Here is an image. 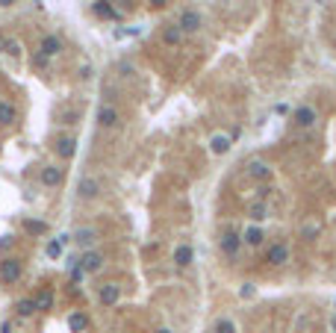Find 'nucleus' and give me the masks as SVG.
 Returning a JSON list of instances; mask_svg holds the SVG:
<instances>
[{
    "instance_id": "nucleus-1",
    "label": "nucleus",
    "mask_w": 336,
    "mask_h": 333,
    "mask_svg": "<svg viewBox=\"0 0 336 333\" xmlns=\"http://www.w3.org/2000/svg\"><path fill=\"white\" fill-rule=\"evenodd\" d=\"M21 274H24V263H21V260H15V257L0 260V283L12 286V283L21 280Z\"/></svg>"
},
{
    "instance_id": "nucleus-2",
    "label": "nucleus",
    "mask_w": 336,
    "mask_h": 333,
    "mask_svg": "<svg viewBox=\"0 0 336 333\" xmlns=\"http://www.w3.org/2000/svg\"><path fill=\"white\" fill-rule=\"evenodd\" d=\"M292 118H295V124H298L301 130H310V127H316V124H319V109H316V106H310V103H301V106H295Z\"/></svg>"
},
{
    "instance_id": "nucleus-3",
    "label": "nucleus",
    "mask_w": 336,
    "mask_h": 333,
    "mask_svg": "<svg viewBox=\"0 0 336 333\" xmlns=\"http://www.w3.org/2000/svg\"><path fill=\"white\" fill-rule=\"evenodd\" d=\"M77 266L86 272V274H97L103 266H106V257L100 251H83V257L77 260Z\"/></svg>"
},
{
    "instance_id": "nucleus-4",
    "label": "nucleus",
    "mask_w": 336,
    "mask_h": 333,
    "mask_svg": "<svg viewBox=\"0 0 336 333\" xmlns=\"http://www.w3.org/2000/svg\"><path fill=\"white\" fill-rule=\"evenodd\" d=\"M248 177L254 180V183H272V177H275V168L269 165V162H263V159H254V162H248Z\"/></svg>"
},
{
    "instance_id": "nucleus-5",
    "label": "nucleus",
    "mask_w": 336,
    "mask_h": 333,
    "mask_svg": "<svg viewBox=\"0 0 336 333\" xmlns=\"http://www.w3.org/2000/svg\"><path fill=\"white\" fill-rule=\"evenodd\" d=\"M177 27H180L183 32H198V30L204 27V18H201L198 9H183L180 18H177Z\"/></svg>"
},
{
    "instance_id": "nucleus-6",
    "label": "nucleus",
    "mask_w": 336,
    "mask_h": 333,
    "mask_svg": "<svg viewBox=\"0 0 336 333\" xmlns=\"http://www.w3.org/2000/svg\"><path fill=\"white\" fill-rule=\"evenodd\" d=\"M218 248H221V254H224V257L236 260V257H239V248H242V233H233V230H227V233L218 239Z\"/></svg>"
},
{
    "instance_id": "nucleus-7",
    "label": "nucleus",
    "mask_w": 336,
    "mask_h": 333,
    "mask_svg": "<svg viewBox=\"0 0 336 333\" xmlns=\"http://www.w3.org/2000/svg\"><path fill=\"white\" fill-rule=\"evenodd\" d=\"M38 180H41V186L56 189V186H62V180H65V168H59V165H44V168L38 171Z\"/></svg>"
},
{
    "instance_id": "nucleus-8",
    "label": "nucleus",
    "mask_w": 336,
    "mask_h": 333,
    "mask_svg": "<svg viewBox=\"0 0 336 333\" xmlns=\"http://www.w3.org/2000/svg\"><path fill=\"white\" fill-rule=\"evenodd\" d=\"M62 44H65V41H62V35L47 32V35L38 41V53H41V56H47V59H53L56 53H62Z\"/></svg>"
},
{
    "instance_id": "nucleus-9",
    "label": "nucleus",
    "mask_w": 336,
    "mask_h": 333,
    "mask_svg": "<svg viewBox=\"0 0 336 333\" xmlns=\"http://www.w3.org/2000/svg\"><path fill=\"white\" fill-rule=\"evenodd\" d=\"M100 195V183L94 180V177H83L80 183H77V198L80 201H94Z\"/></svg>"
},
{
    "instance_id": "nucleus-10",
    "label": "nucleus",
    "mask_w": 336,
    "mask_h": 333,
    "mask_svg": "<svg viewBox=\"0 0 336 333\" xmlns=\"http://www.w3.org/2000/svg\"><path fill=\"white\" fill-rule=\"evenodd\" d=\"M97 301H100V307H115L121 301V286L118 283H103L100 292H97Z\"/></svg>"
},
{
    "instance_id": "nucleus-11",
    "label": "nucleus",
    "mask_w": 336,
    "mask_h": 333,
    "mask_svg": "<svg viewBox=\"0 0 336 333\" xmlns=\"http://www.w3.org/2000/svg\"><path fill=\"white\" fill-rule=\"evenodd\" d=\"M53 151H56V156H62V159H71V156L77 153V139H74V136H56V142H53Z\"/></svg>"
},
{
    "instance_id": "nucleus-12",
    "label": "nucleus",
    "mask_w": 336,
    "mask_h": 333,
    "mask_svg": "<svg viewBox=\"0 0 336 333\" xmlns=\"http://www.w3.org/2000/svg\"><path fill=\"white\" fill-rule=\"evenodd\" d=\"M266 260H269L272 266H286V263H289V245H286V242H275V245L266 251Z\"/></svg>"
},
{
    "instance_id": "nucleus-13",
    "label": "nucleus",
    "mask_w": 336,
    "mask_h": 333,
    "mask_svg": "<svg viewBox=\"0 0 336 333\" xmlns=\"http://www.w3.org/2000/svg\"><path fill=\"white\" fill-rule=\"evenodd\" d=\"M92 12H94L97 18H103V21H118V18H121V12L112 6V0H94V3H92Z\"/></svg>"
},
{
    "instance_id": "nucleus-14",
    "label": "nucleus",
    "mask_w": 336,
    "mask_h": 333,
    "mask_svg": "<svg viewBox=\"0 0 336 333\" xmlns=\"http://www.w3.org/2000/svg\"><path fill=\"white\" fill-rule=\"evenodd\" d=\"M97 124L100 127H118V109L109 103H100L97 106Z\"/></svg>"
},
{
    "instance_id": "nucleus-15",
    "label": "nucleus",
    "mask_w": 336,
    "mask_h": 333,
    "mask_svg": "<svg viewBox=\"0 0 336 333\" xmlns=\"http://www.w3.org/2000/svg\"><path fill=\"white\" fill-rule=\"evenodd\" d=\"M71 239H74V242H77L83 251H92V245L97 242V230H94V227H80V230H77Z\"/></svg>"
},
{
    "instance_id": "nucleus-16",
    "label": "nucleus",
    "mask_w": 336,
    "mask_h": 333,
    "mask_svg": "<svg viewBox=\"0 0 336 333\" xmlns=\"http://www.w3.org/2000/svg\"><path fill=\"white\" fill-rule=\"evenodd\" d=\"M192 263H195V251H192V245H189V242L177 245V251H174V266H177V269H189Z\"/></svg>"
},
{
    "instance_id": "nucleus-17",
    "label": "nucleus",
    "mask_w": 336,
    "mask_h": 333,
    "mask_svg": "<svg viewBox=\"0 0 336 333\" xmlns=\"http://www.w3.org/2000/svg\"><path fill=\"white\" fill-rule=\"evenodd\" d=\"M183 38H186V32H183L177 24H165V27H162V41H165L168 47H180Z\"/></svg>"
},
{
    "instance_id": "nucleus-18",
    "label": "nucleus",
    "mask_w": 336,
    "mask_h": 333,
    "mask_svg": "<svg viewBox=\"0 0 336 333\" xmlns=\"http://www.w3.org/2000/svg\"><path fill=\"white\" fill-rule=\"evenodd\" d=\"M263 239H266V233H263L257 224H248V227L242 230V245H248V248H260Z\"/></svg>"
},
{
    "instance_id": "nucleus-19",
    "label": "nucleus",
    "mask_w": 336,
    "mask_h": 333,
    "mask_svg": "<svg viewBox=\"0 0 336 333\" xmlns=\"http://www.w3.org/2000/svg\"><path fill=\"white\" fill-rule=\"evenodd\" d=\"M32 301H35V310H38V313H47V310H53V301H56V298H53V289H50V286H41Z\"/></svg>"
},
{
    "instance_id": "nucleus-20",
    "label": "nucleus",
    "mask_w": 336,
    "mask_h": 333,
    "mask_svg": "<svg viewBox=\"0 0 336 333\" xmlns=\"http://www.w3.org/2000/svg\"><path fill=\"white\" fill-rule=\"evenodd\" d=\"M68 242H71V236H68V233H62V236H56V239H50V242H47V248H44V254H47L50 260H59Z\"/></svg>"
},
{
    "instance_id": "nucleus-21",
    "label": "nucleus",
    "mask_w": 336,
    "mask_h": 333,
    "mask_svg": "<svg viewBox=\"0 0 336 333\" xmlns=\"http://www.w3.org/2000/svg\"><path fill=\"white\" fill-rule=\"evenodd\" d=\"M68 328H71V333H86L89 331V316L83 310H74L68 316Z\"/></svg>"
},
{
    "instance_id": "nucleus-22",
    "label": "nucleus",
    "mask_w": 336,
    "mask_h": 333,
    "mask_svg": "<svg viewBox=\"0 0 336 333\" xmlns=\"http://www.w3.org/2000/svg\"><path fill=\"white\" fill-rule=\"evenodd\" d=\"M230 145H233V139H230V136H224V133H215V136L210 139V151H213V153H218V156H221V153H227V151H230Z\"/></svg>"
},
{
    "instance_id": "nucleus-23",
    "label": "nucleus",
    "mask_w": 336,
    "mask_h": 333,
    "mask_svg": "<svg viewBox=\"0 0 336 333\" xmlns=\"http://www.w3.org/2000/svg\"><path fill=\"white\" fill-rule=\"evenodd\" d=\"M15 121H18L15 106H12V103H6V100H0V127H12Z\"/></svg>"
},
{
    "instance_id": "nucleus-24",
    "label": "nucleus",
    "mask_w": 336,
    "mask_h": 333,
    "mask_svg": "<svg viewBox=\"0 0 336 333\" xmlns=\"http://www.w3.org/2000/svg\"><path fill=\"white\" fill-rule=\"evenodd\" d=\"M15 313H18L21 319H30V316H35L38 310H35V301H32V298H21V301H15Z\"/></svg>"
},
{
    "instance_id": "nucleus-25",
    "label": "nucleus",
    "mask_w": 336,
    "mask_h": 333,
    "mask_svg": "<svg viewBox=\"0 0 336 333\" xmlns=\"http://www.w3.org/2000/svg\"><path fill=\"white\" fill-rule=\"evenodd\" d=\"M24 230L30 236H44L47 233V221H35V218H24Z\"/></svg>"
},
{
    "instance_id": "nucleus-26",
    "label": "nucleus",
    "mask_w": 336,
    "mask_h": 333,
    "mask_svg": "<svg viewBox=\"0 0 336 333\" xmlns=\"http://www.w3.org/2000/svg\"><path fill=\"white\" fill-rule=\"evenodd\" d=\"M213 333H236V325H233V319H227V316H221L215 325H213Z\"/></svg>"
},
{
    "instance_id": "nucleus-27",
    "label": "nucleus",
    "mask_w": 336,
    "mask_h": 333,
    "mask_svg": "<svg viewBox=\"0 0 336 333\" xmlns=\"http://www.w3.org/2000/svg\"><path fill=\"white\" fill-rule=\"evenodd\" d=\"M251 218H254V221H263V218H269V207H266L263 201H254V204H251Z\"/></svg>"
},
{
    "instance_id": "nucleus-28",
    "label": "nucleus",
    "mask_w": 336,
    "mask_h": 333,
    "mask_svg": "<svg viewBox=\"0 0 336 333\" xmlns=\"http://www.w3.org/2000/svg\"><path fill=\"white\" fill-rule=\"evenodd\" d=\"M319 233H322V227H319V224H304V227H301V239H304V242H313Z\"/></svg>"
},
{
    "instance_id": "nucleus-29",
    "label": "nucleus",
    "mask_w": 336,
    "mask_h": 333,
    "mask_svg": "<svg viewBox=\"0 0 336 333\" xmlns=\"http://www.w3.org/2000/svg\"><path fill=\"white\" fill-rule=\"evenodd\" d=\"M272 192H275V189H272L269 183H263V186L257 189V201H266V198H272Z\"/></svg>"
},
{
    "instance_id": "nucleus-30",
    "label": "nucleus",
    "mask_w": 336,
    "mask_h": 333,
    "mask_svg": "<svg viewBox=\"0 0 336 333\" xmlns=\"http://www.w3.org/2000/svg\"><path fill=\"white\" fill-rule=\"evenodd\" d=\"M254 292H257V289H254V283H242L239 298H245V301H248V298H254Z\"/></svg>"
},
{
    "instance_id": "nucleus-31",
    "label": "nucleus",
    "mask_w": 336,
    "mask_h": 333,
    "mask_svg": "<svg viewBox=\"0 0 336 333\" xmlns=\"http://www.w3.org/2000/svg\"><path fill=\"white\" fill-rule=\"evenodd\" d=\"M77 74H80V80H89L94 71H92V65H80V71H77Z\"/></svg>"
},
{
    "instance_id": "nucleus-32",
    "label": "nucleus",
    "mask_w": 336,
    "mask_h": 333,
    "mask_svg": "<svg viewBox=\"0 0 336 333\" xmlns=\"http://www.w3.org/2000/svg\"><path fill=\"white\" fill-rule=\"evenodd\" d=\"M6 53L18 56V53H21V44H18V41H9V44H6Z\"/></svg>"
},
{
    "instance_id": "nucleus-33",
    "label": "nucleus",
    "mask_w": 336,
    "mask_h": 333,
    "mask_svg": "<svg viewBox=\"0 0 336 333\" xmlns=\"http://www.w3.org/2000/svg\"><path fill=\"white\" fill-rule=\"evenodd\" d=\"M32 62H35V68H47V62H50V59H47V56H41V53H35V59H32Z\"/></svg>"
},
{
    "instance_id": "nucleus-34",
    "label": "nucleus",
    "mask_w": 336,
    "mask_h": 333,
    "mask_svg": "<svg viewBox=\"0 0 336 333\" xmlns=\"http://www.w3.org/2000/svg\"><path fill=\"white\" fill-rule=\"evenodd\" d=\"M118 71H121L124 77H130V74H133V65H130V62H121V65H118Z\"/></svg>"
},
{
    "instance_id": "nucleus-35",
    "label": "nucleus",
    "mask_w": 336,
    "mask_h": 333,
    "mask_svg": "<svg viewBox=\"0 0 336 333\" xmlns=\"http://www.w3.org/2000/svg\"><path fill=\"white\" fill-rule=\"evenodd\" d=\"M9 245H12V236H3V239H0V251H6Z\"/></svg>"
},
{
    "instance_id": "nucleus-36",
    "label": "nucleus",
    "mask_w": 336,
    "mask_h": 333,
    "mask_svg": "<svg viewBox=\"0 0 336 333\" xmlns=\"http://www.w3.org/2000/svg\"><path fill=\"white\" fill-rule=\"evenodd\" d=\"M148 3H151V6H153V9H162V6H165V3H168V0H148Z\"/></svg>"
},
{
    "instance_id": "nucleus-37",
    "label": "nucleus",
    "mask_w": 336,
    "mask_h": 333,
    "mask_svg": "<svg viewBox=\"0 0 336 333\" xmlns=\"http://www.w3.org/2000/svg\"><path fill=\"white\" fill-rule=\"evenodd\" d=\"M6 44H9V38H6V35L0 32V53H6Z\"/></svg>"
},
{
    "instance_id": "nucleus-38",
    "label": "nucleus",
    "mask_w": 336,
    "mask_h": 333,
    "mask_svg": "<svg viewBox=\"0 0 336 333\" xmlns=\"http://www.w3.org/2000/svg\"><path fill=\"white\" fill-rule=\"evenodd\" d=\"M121 6H124V9H133V6H136V0H121Z\"/></svg>"
},
{
    "instance_id": "nucleus-39",
    "label": "nucleus",
    "mask_w": 336,
    "mask_h": 333,
    "mask_svg": "<svg viewBox=\"0 0 336 333\" xmlns=\"http://www.w3.org/2000/svg\"><path fill=\"white\" fill-rule=\"evenodd\" d=\"M0 333H12V325H9V322H6V325H3V328H0Z\"/></svg>"
},
{
    "instance_id": "nucleus-40",
    "label": "nucleus",
    "mask_w": 336,
    "mask_h": 333,
    "mask_svg": "<svg viewBox=\"0 0 336 333\" xmlns=\"http://www.w3.org/2000/svg\"><path fill=\"white\" fill-rule=\"evenodd\" d=\"M12 3H15V0H0V6H12Z\"/></svg>"
},
{
    "instance_id": "nucleus-41",
    "label": "nucleus",
    "mask_w": 336,
    "mask_h": 333,
    "mask_svg": "<svg viewBox=\"0 0 336 333\" xmlns=\"http://www.w3.org/2000/svg\"><path fill=\"white\" fill-rule=\"evenodd\" d=\"M331 331L336 333V316H334V319H331Z\"/></svg>"
},
{
    "instance_id": "nucleus-42",
    "label": "nucleus",
    "mask_w": 336,
    "mask_h": 333,
    "mask_svg": "<svg viewBox=\"0 0 336 333\" xmlns=\"http://www.w3.org/2000/svg\"><path fill=\"white\" fill-rule=\"evenodd\" d=\"M156 333H174V331H168V328H159V331H156Z\"/></svg>"
},
{
    "instance_id": "nucleus-43",
    "label": "nucleus",
    "mask_w": 336,
    "mask_h": 333,
    "mask_svg": "<svg viewBox=\"0 0 336 333\" xmlns=\"http://www.w3.org/2000/svg\"><path fill=\"white\" fill-rule=\"evenodd\" d=\"M35 3H41V0H35Z\"/></svg>"
}]
</instances>
